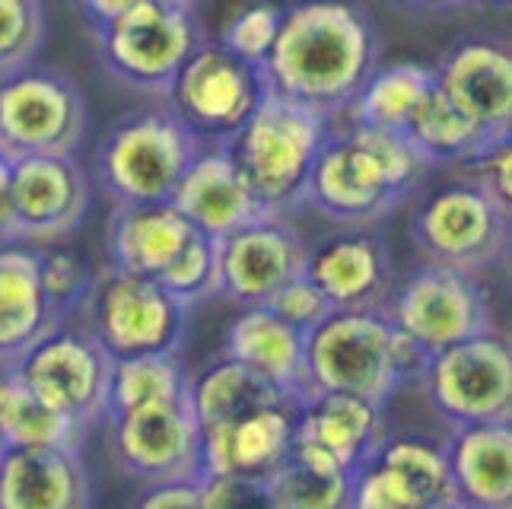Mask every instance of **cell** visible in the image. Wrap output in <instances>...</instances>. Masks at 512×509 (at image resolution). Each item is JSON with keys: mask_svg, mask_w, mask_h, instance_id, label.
Returning a JSON list of instances; mask_svg holds the SVG:
<instances>
[{"mask_svg": "<svg viewBox=\"0 0 512 509\" xmlns=\"http://www.w3.org/2000/svg\"><path fill=\"white\" fill-rule=\"evenodd\" d=\"M382 67V32L357 0H293L261 74L268 93L338 121Z\"/></svg>", "mask_w": 512, "mask_h": 509, "instance_id": "obj_1", "label": "cell"}, {"mask_svg": "<svg viewBox=\"0 0 512 509\" xmlns=\"http://www.w3.org/2000/svg\"><path fill=\"white\" fill-rule=\"evenodd\" d=\"M427 175L430 166L401 131L331 121L303 207L338 226H376L414 201Z\"/></svg>", "mask_w": 512, "mask_h": 509, "instance_id": "obj_2", "label": "cell"}, {"mask_svg": "<svg viewBox=\"0 0 512 509\" xmlns=\"http://www.w3.org/2000/svg\"><path fill=\"white\" fill-rule=\"evenodd\" d=\"M427 357L385 312H331L306 335L309 398L341 392L388 405L398 389L417 385Z\"/></svg>", "mask_w": 512, "mask_h": 509, "instance_id": "obj_3", "label": "cell"}, {"mask_svg": "<svg viewBox=\"0 0 512 509\" xmlns=\"http://www.w3.org/2000/svg\"><path fill=\"white\" fill-rule=\"evenodd\" d=\"M201 147L163 99H147L102 134L93 153V179L112 204L172 201Z\"/></svg>", "mask_w": 512, "mask_h": 509, "instance_id": "obj_4", "label": "cell"}, {"mask_svg": "<svg viewBox=\"0 0 512 509\" xmlns=\"http://www.w3.org/2000/svg\"><path fill=\"white\" fill-rule=\"evenodd\" d=\"M328 128L331 118L268 93L223 147L258 207L290 217L306 201L309 175Z\"/></svg>", "mask_w": 512, "mask_h": 509, "instance_id": "obj_5", "label": "cell"}, {"mask_svg": "<svg viewBox=\"0 0 512 509\" xmlns=\"http://www.w3.org/2000/svg\"><path fill=\"white\" fill-rule=\"evenodd\" d=\"M191 309L156 280L128 274L105 261L93 271L90 290L74 315L112 360L179 354Z\"/></svg>", "mask_w": 512, "mask_h": 509, "instance_id": "obj_6", "label": "cell"}, {"mask_svg": "<svg viewBox=\"0 0 512 509\" xmlns=\"http://www.w3.org/2000/svg\"><path fill=\"white\" fill-rule=\"evenodd\" d=\"M414 201L411 242L420 261L474 277L503 268L512 245L509 207L465 179H452Z\"/></svg>", "mask_w": 512, "mask_h": 509, "instance_id": "obj_7", "label": "cell"}, {"mask_svg": "<svg viewBox=\"0 0 512 509\" xmlns=\"http://www.w3.org/2000/svg\"><path fill=\"white\" fill-rule=\"evenodd\" d=\"M207 39L198 13L175 0H147L112 26L96 29V55L115 83L163 99L182 64Z\"/></svg>", "mask_w": 512, "mask_h": 509, "instance_id": "obj_8", "label": "cell"}, {"mask_svg": "<svg viewBox=\"0 0 512 509\" xmlns=\"http://www.w3.org/2000/svg\"><path fill=\"white\" fill-rule=\"evenodd\" d=\"M382 312L423 354L497 331L493 300L481 277L427 261L395 280Z\"/></svg>", "mask_w": 512, "mask_h": 509, "instance_id": "obj_9", "label": "cell"}, {"mask_svg": "<svg viewBox=\"0 0 512 509\" xmlns=\"http://www.w3.org/2000/svg\"><path fill=\"white\" fill-rule=\"evenodd\" d=\"M86 99L64 70L29 64L0 80V156H77L86 140Z\"/></svg>", "mask_w": 512, "mask_h": 509, "instance_id": "obj_10", "label": "cell"}, {"mask_svg": "<svg viewBox=\"0 0 512 509\" xmlns=\"http://www.w3.org/2000/svg\"><path fill=\"white\" fill-rule=\"evenodd\" d=\"M268 96L261 67L236 58L214 35L194 48L163 102L201 144H226Z\"/></svg>", "mask_w": 512, "mask_h": 509, "instance_id": "obj_11", "label": "cell"}, {"mask_svg": "<svg viewBox=\"0 0 512 509\" xmlns=\"http://www.w3.org/2000/svg\"><path fill=\"white\" fill-rule=\"evenodd\" d=\"M417 389L446 427L509 420L512 350L497 331L436 350L423 363Z\"/></svg>", "mask_w": 512, "mask_h": 509, "instance_id": "obj_12", "label": "cell"}, {"mask_svg": "<svg viewBox=\"0 0 512 509\" xmlns=\"http://www.w3.org/2000/svg\"><path fill=\"white\" fill-rule=\"evenodd\" d=\"M115 360L74 319L61 322L26 350L16 370L48 408L93 430L109 414V385Z\"/></svg>", "mask_w": 512, "mask_h": 509, "instance_id": "obj_13", "label": "cell"}, {"mask_svg": "<svg viewBox=\"0 0 512 509\" xmlns=\"http://www.w3.org/2000/svg\"><path fill=\"white\" fill-rule=\"evenodd\" d=\"M102 424L112 465L140 487L201 481V433L188 401L109 411Z\"/></svg>", "mask_w": 512, "mask_h": 509, "instance_id": "obj_14", "label": "cell"}, {"mask_svg": "<svg viewBox=\"0 0 512 509\" xmlns=\"http://www.w3.org/2000/svg\"><path fill=\"white\" fill-rule=\"evenodd\" d=\"M217 242V296L239 309L268 306L271 296L303 274L306 239L287 214H258Z\"/></svg>", "mask_w": 512, "mask_h": 509, "instance_id": "obj_15", "label": "cell"}, {"mask_svg": "<svg viewBox=\"0 0 512 509\" xmlns=\"http://www.w3.org/2000/svg\"><path fill=\"white\" fill-rule=\"evenodd\" d=\"M93 185L77 156H26L10 163L16 245H61L90 214Z\"/></svg>", "mask_w": 512, "mask_h": 509, "instance_id": "obj_16", "label": "cell"}, {"mask_svg": "<svg viewBox=\"0 0 512 509\" xmlns=\"http://www.w3.org/2000/svg\"><path fill=\"white\" fill-rule=\"evenodd\" d=\"M303 277L331 312H382L398 271L392 245L376 226H341L306 249Z\"/></svg>", "mask_w": 512, "mask_h": 509, "instance_id": "obj_17", "label": "cell"}, {"mask_svg": "<svg viewBox=\"0 0 512 509\" xmlns=\"http://www.w3.org/2000/svg\"><path fill=\"white\" fill-rule=\"evenodd\" d=\"M388 433L385 405L341 392L312 395L296 411L290 459L353 478L379 452Z\"/></svg>", "mask_w": 512, "mask_h": 509, "instance_id": "obj_18", "label": "cell"}, {"mask_svg": "<svg viewBox=\"0 0 512 509\" xmlns=\"http://www.w3.org/2000/svg\"><path fill=\"white\" fill-rule=\"evenodd\" d=\"M433 86L497 140L512 134V55L506 35L471 32L430 67Z\"/></svg>", "mask_w": 512, "mask_h": 509, "instance_id": "obj_19", "label": "cell"}, {"mask_svg": "<svg viewBox=\"0 0 512 509\" xmlns=\"http://www.w3.org/2000/svg\"><path fill=\"white\" fill-rule=\"evenodd\" d=\"M299 405L277 398L249 414L201 433V478L271 481L293 455Z\"/></svg>", "mask_w": 512, "mask_h": 509, "instance_id": "obj_20", "label": "cell"}, {"mask_svg": "<svg viewBox=\"0 0 512 509\" xmlns=\"http://www.w3.org/2000/svg\"><path fill=\"white\" fill-rule=\"evenodd\" d=\"M93 475L80 449H0V509H93Z\"/></svg>", "mask_w": 512, "mask_h": 509, "instance_id": "obj_21", "label": "cell"}, {"mask_svg": "<svg viewBox=\"0 0 512 509\" xmlns=\"http://www.w3.org/2000/svg\"><path fill=\"white\" fill-rule=\"evenodd\" d=\"M223 357L249 366L264 382L303 405L309 398L306 379V335L287 325L268 306L242 309L223 335Z\"/></svg>", "mask_w": 512, "mask_h": 509, "instance_id": "obj_22", "label": "cell"}, {"mask_svg": "<svg viewBox=\"0 0 512 509\" xmlns=\"http://www.w3.org/2000/svg\"><path fill=\"white\" fill-rule=\"evenodd\" d=\"M172 204L194 230L210 239H220L236 226L264 214L223 144L201 147V153L194 156L175 185Z\"/></svg>", "mask_w": 512, "mask_h": 509, "instance_id": "obj_23", "label": "cell"}, {"mask_svg": "<svg viewBox=\"0 0 512 509\" xmlns=\"http://www.w3.org/2000/svg\"><path fill=\"white\" fill-rule=\"evenodd\" d=\"M443 452L455 497L474 509H512V427L509 420L449 427Z\"/></svg>", "mask_w": 512, "mask_h": 509, "instance_id": "obj_24", "label": "cell"}, {"mask_svg": "<svg viewBox=\"0 0 512 509\" xmlns=\"http://www.w3.org/2000/svg\"><path fill=\"white\" fill-rule=\"evenodd\" d=\"M198 233L175 210L172 201L160 204H112L105 223V255L109 265L156 280L169 261Z\"/></svg>", "mask_w": 512, "mask_h": 509, "instance_id": "obj_25", "label": "cell"}, {"mask_svg": "<svg viewBox=\"0 0 512 509\" xmlns=\"http://www.w3.org/2000/svg\"><path fill=\"white\" fill-rule=\"evenodd\" d=\"M61 325L39 280L32 245H0V366H16Z\"/></svg>", "mask_w": 512, "mask_h": 509, "instance_id": "obj_26", "label": "cell"}, {"mask_svg": "<svg viewBox=\"0 0 512 509\" xmlns=\"http://www.w3.org/2000/svg\"><path fill=\"white\" fill-rule=\"evenodd\" d=\"M401 134L408 144L423 156V163L433 166H458L471 160V156L484 153L493 144H506L487 134L478 121L465 115L458 105L430 83V90L417 99L408 121H404Z\"/></svg>", "mask_w": 512, "mask_h": 509, "instance_id": "obj_27", "label": "cell"}, {"mask_svg": "<svg viewBox=\"0 0 512 509\" xmlns=\"http://www.w3.org/2000/svg\"><path fill=\"white\" fill-rule=\"evenodd\" d=\"M284 398L271 382H264L249 366L229 357H214L204 370L188 379V408L194 414L198 433L233 424L236 417L249 414L261 405Z\"/></svg>", "mask_w": 512, "mask_h": 509, "instance_id": "obj_28", "label": "cell"}, {"mask_svg": "<svg viewBox=\"0 0 512 509\" xmlns=\"http://www.w3.org/2000/svg\"><path fill=\"white\" fill-rule=\"evenodd\" d=\"M373 462L395 478L414 509L458 506L443 440L427 433H388Z\"/></svg>", "mask_w": 512, "mask_h": 509, "instance_id": "obj_29", "label": "cell"}, {"mask_svg": "<svg viewBox=\"0 0 512 509\" xmlns=\"http://www.w3.org/2000/svg\"><path fill=\"white\" fill-rule=\"evenodd\" d=\"M90 430L35 395L16 366H0V449L61 446L83 449Z\"/></svg>", "mask_w": 512, "mask_h": 509, "instance_id": "obj_30", "label": "cell"}, {"mask_svg": "<svg viewBox=\"0 0 512 509\" xmlns=\"http://www.w3.org/2000/svg\"><path fill=\"white\" fill-rule=\"evenodd\" d=\"M433 74L423 64H385L366 86L350 102L344 118L350 125H369V128H385V131H401L408 121L417 99L430 90Z\"/></svg>", "mask_w": 512, "mask_h": 509, "instance_id": "obj_31", "label": "cell"}, {"mask_svg": "<svg viewBox=\"0 0 512 509\" xmlns=\"http://www.w3.org/2000/svg\"><path fill=\"white\" fill-rule=\"evenodd\" d=\"M191 373L179 354H150L115 360L109 385V411H125L137 405H166V401H188Z\"/></svg>", "mask_w": 512, "mask_h": 509, "instance_id": "obj_32", "label": "cell"}, {"mask_svg": "<svg viewBox=\"0 0 512 509\" xmlns=\"http://www.w3.org/2000/svg\"><path fill=\"white\" fill-rule=\"evenodd\" d=\"M284 509H350V475L290 459L268 481Z\"/></svg>", "mask_w": 512, "mask_h": 509, "instance_id": "obj_33", "label": "cell"}, {"mask_svg": "<svg viewBox=\"0 0 512 509\" xmlns=\"http://www.w3.org/2000/svg\"><path fill=\"white\" fill-rule=\"evenodd\" d=\"M45 32L42 0H0V80L35 64Z\"/></svg>", "mask_w": 512, "mask_h": 509, "instance_id": "obj_34", "label": "cell"}, {"mask_svg": "<svg viewBox=\"0 0 512 509\" xmlns=\"http://www.w3.org/2000/svg\"><path fill=\"white\" fill-rule=\"evenodd\" d=\"M156 284L169 290L175 300L194 309L204 300H214L217 296V242L194 233L185 249L169 261V268L156 277Z\"/></svg>", "mask_w": 512, "mask_h": 509, "instance_id": "obj_35", "label": "cell"}, {"mask_svg": "<svg viewBox=\"0 0 512 509\" xmlns=\"http://www.w3.org/2000/svg\"><path fill=\"white\" fill-rule=\"evenodd\" d=\"M35 265H39L42 290L48 296L51 309H55L58 322H70L77 315L86 290H90L93 271L86 268V261L77 252L61 249V245L35 249Z\"/></svg>", "mask_w": 512, "mask_h": 509, "instance_id": "obj_36", "label": "cell"}, {"mask_svg": "<svg viewBox=\"0 0 512 509\" xmlns=\"http://www.w3.org/2000/svg\"><path fill=\"white\" fill-rule=\"evenodd\" d=\"M280 16H284V4H274V0H255V4H245L229 16L214 39L223 48L233 51L236 58L261 67L264 58H268L271 48H274Z\"/></svg>", "mask_w": 512, "mask_h": 509, "instance_id": "obj_37", "label": "cell"}, {"mask_svg": "<svg viewBox=\"0 0 512 509\" xmlns=\"http://www.w3.org/2000/svg\"><path fill=\"white\" fill-rule=\"evenodd\" d=\"M201 509H284L268 481L201 478Z\"/></svg>", "mask_w": 512, "mask_h": 509, "instance_id": "obj_38", "label": "cell"}, {"mask_svg": "<svg viewBox=\"0 0 512 509\" xmlns=\"http://www.w3.org/2000/svg\"><path fill=\"white\" fill-rule=\"evenodd\" d=\"M268 309L277 315V319H284L287 325H293L296 331H303V335H309V331L319 325L325 315H331V306L325 296L315 290L309 280L299 274L293 277L290 284L280 287L274 296Z\"/></svg>", "mask_w": 512, "mask_h": 509, "instance_id": "obj_39", "label": "cell"}, {"mask_svg": "<svg viewBox=\"0 0 512 509\" xmlns=\"http://www.w3.org/2000/svg\"><path fill=\"white\" fill-rule=\"evenodd\" d=\"M509 156H512V144H493L484 153L471 156V160L452 166L455 179H465L474 188H481L484 195H490L493 201H500L503 207H509Z\"/></svg>", "mask_w": 512, "mask_h": 509, "instance_id": "obj_40", "label": "cell"}, {"mask_svg": "<svg viewBox=\"0 0 512 509\" xmlns=\"http://www.w3.org/2000/svg\"><path fill=\"white\" fill-rule=\"evenodd\" d=\"M350 509H414L404 490L385 468L369 459L357 475L350 478Z\"/></svg>", "mask_w": 512, "mask_h": 509, "instance_id": "obj_41", "label": "cell"}, {"mask_svg": "<svg viewBox=\"0 0 512 509\" xmlns=\"http://www.w3.org/2000/svg\"><path fill=\"white\" fill-rule=\"evenodd\" d=\"M128 509H201V481L144 484Z\"/></svg>", "mask_w": 512, "mask_h": 509, "instance_id": "obj_42", "label": "cell"}, {"mask_svg": "<svg viewBox=\"0 0 512 509\" xmlns=\"http://www.w3.org/2000/svg\"><path fill=\"white\" fill-rule=\"evenodd\" d=\"M140 4H147V0H77V7L83 13L86 26H90V32L112 26L115 20H121V16L131 13Z\"/></svg>", "mask_w": 512, "mask_h": 509, "instance_id": "obj_43", "label": "cell"}, {"mask_svg": "<svg viewBox=\"0 0 512 509\" xmlns=\"http://www.w3.org/2000/svg\"><path fill=\"white\" fill-rule=\"evenodd\" d=\"M13 242V204H10V160L0 156V245Z\"/></svg>", "mask_w": 512, "mask_h": 509, "instance_id": "obj_44", "label": "cell"}, {"mask_svg": "<svg viewBox=\"0 0 512 509\" xmlns=\"http://www.w3.org/2000/svg\"><path fill=\"white\" fill-rule=\"evenodd\" d=\"M411 13H427V16H443V13H458L468 7H478L481 0H395Z\"/></svg>", "mask_w": 512, "mask_h": 509, "instance_id": "obj_45", "label": "cell"}, {"mask_svg": "<svg viewBox=\"0 0 512 509\" xmlns=\"http://www.w3.org/2000/svg\"><path fill=\"white\" fill-rule=\"evenodd\" d=\"M175 4H182V7H191V10H198V4H204V0H175Z\"/></svg>", "mask_w": 512, "mask_h": 509, "instance_id": "obj_46", "label": "cell"}, {"mask_svg": "<svg viewBox=\"0 0 512 509\" xmlns=\"http://www.w3.org/2000/svg\"><path fill=\"white\" fill-rule=\"evenodd\" d=\"M446 509H462V503H458V506H446Z\"/></svg>", "mask_w": 512, "mask_h": 509, "instance_id": "obj_47", "label": "cell"}, {"mask_svg": "<svg viewBox=\"0 0 512 509\" xmlns=\"http://www.w3.org/2000/svg\"><path fill=\"white\" fill-rule=\"evenodd\" d=\"M462 509H474V506H462Z\"/></svg>", "mask_w": 512, "mask_h": 509, "instance_id": "obj_48", "label": "cell"}, {"mask_svg": "<svg viewBox=\"0 0 512 509\" xmlns=\"http://www.w3.org/2000/svg\"><path fill=\"white\" fill-rule=\"evenodd\" d=\"M497 4H506V0H497Z\"/></svg>", "mask_w": 512, "mask_h": 509, "instance_id": "obj_49", "label": "cell"}]
</instances>
